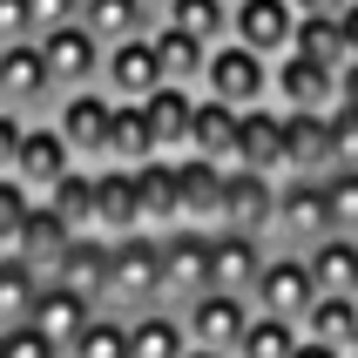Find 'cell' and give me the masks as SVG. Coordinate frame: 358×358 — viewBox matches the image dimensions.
Masks as SVG:
<instances>
[{"mask_svg":"<svg viewBox=\"0 0 358 358\" xmlns=\"http://www.w3.org/2000/svg\"><path fill=\"white\" fill-rule=\"evenodd\" d=\"M318 237H331L324 176H284L278 182V217H271V243L278 250H311Z\"/></svg>","mask_w":358,"mask_h":358,"instance_id":"277c9868","label":"cell"},{"mask_svg":"<svg viewBox=\"0 0 358 358\" xmlns=\"http://www.w3.org/2000/svg\"><path fill=\"white\" fill-rule=\"evenodd\" d=\"M7 41H34V27H27V0H0V48Z\"/></svg>","mask_w":358,"mask_h":358,"instance_id":"ee69618b","label":"cell"},{"mask_svg":"<svg viewBox=\"0 0 358 358\" xmlns=\"http://www.w3.org/2000/svg\"><path fill=\"white\" fill-rule=\"evenodd\" d=\"M101 311H115V318L162 311L156 237H115V243H108V284H101Z\"/></svg>","mask_w":358,"mask_h":358,"instance_id":"6da1fadb","label":"cell"},{"mask_svg":"<svg viewBox=\"0 0 358 358\" xmlns=\"http://www.w3.org/2000/svg\"><path fill=\"white\" fill-rule=\"evenodd\" d=\"M55 284H68V291H81V298H95V304H101V284H108V237L81 230V237L68 243V257H61Z\"/></svg>","mask_w":358,"mask_h":358,"instance_id":"d4e9b609","label":"cell"},{"mask_svg":"<svg viewBox=\"0 0 358 358\" xmlns=\"http://www.w3.org/2000/svg\"><path fill=\"white\" fill-rule=\"evenodd\" d=\"M156 20H169V27H182V34H196L203 48L230 41V0H162Z\"/></svg>","mask_w":358,"mask_h":358,"instance_id":"d6a6232c","label":"cell"},{"mask_svg":"<svg viewBox=\"0 0 358 358\" xmlns=\"http://www.w3.org/2000/svg\"><path fill=\"white\" fill-rule=\"evenodd\" d=\"M68 169H81V162H75V149L61 142V129H55L48 115H34V122H27V136H20V156H14V169H7V176H14L20 189L41 203L61 176H68Z\"/></svg>","mask_w":358,"mask_h":358,"instance_id":"9c48e42d","label":"cell"},{"mask_svg":"<svg viewBox=\"0 0 358 358\" xmlns=\"http://www.w3.org/2000/svg\"><path fill=\"white\" fill-rule=\"evenodd\" d=\"M291 27H298L291 0H230V41H243V48H257L271 61L291 48Z\"/></svg>","mask_w":358,"mask_h":358,"instance_id":"e0dca14e","label":"cell"},{"mask_svg":"<svg viewBox=\"0 0 358 358\" xmlns=\"http://www.w3.org/2000/svg\"><path fill=\"white\" fill-rule=\"evenodd\" d=\"M217 196H223V169L203 156H176V230H217Z\"/></svg>","mask_w":358,"mask_h":358,"instance_id":"ac0fdd59","label":"cell"},{"mask_svg":"<svg viewBox=\"0 0 358 358\" xmlns=\"http://www.w3.org/2000/svg\"><path fill=\"white\" fill-rule=\"evenodd\" d=\"M101 88L115 101H149L162 88V68H156V41L149 34H129L115 48H101Z\"/></svg>","mask_w":358,"mask_h":358,"instance_id":"5bb4252c","label":"cell"},{"mask_svg":"<svg viewBox=\"0 0 358 358\" xmlns=\"http://www.w3.org/2000/svg\"><path fill=\"white\" fill-rule=\"evenodd\" d=\"M81 27L101 41V48H115V41H129V34H149L156 27V14L142 7V0H81Z\"/></svg>","mask_w":358,"mask_h":358,"instance_id":"cb8c5ba5","label":"cell"},{"mask_svg":"<svg viewBox=\"0 0 358 358\" xmlns=\"http://www.w3.org/2000/svg\"><path fill=\"white\" fill-rule=\"evenodd\" d=\"M34 298H41V278L20 257H0V331H14V324L34 318Z\"/></svg>","mask_w":358,"mask_h":358,"instance_id":"d590c367","label":"cell"},{"mask_svg":"<svg viewBox=\"0 0 358 358\" xmlns=\"http://www.w3.org/2000/svg\"><path fill=\"white\" fill-rule=\"evenodd\" d=\"M324 210H331L338 237H358V169H331L324 176Z\"/></svg>","mask_w":358,"mask_h":358,"instance_id":"74e56055","label":"cell"},{"mask_svg":"<svg viewBox=\"0 0 358 358\" xmlns=\"http://www.w3.org/2000/svg\"><path fill=\"white\" fill-rule=\"evenodd\" d=\"M182 318V331H189V345H203V352H237V338H243V324L257 318V304L250 298H237V291H217V284H210V291H203V298H189L176 311Z\"/></svg>","mask_w":358,"mask_h":358,"instance_id":"8992f818","label":"cell"},{"mask_svg":"<svg viewBox=\"0 0 358 358\" xmlns=\"http://www.w3.org/2000/svg\"><path fill=\"white\" fill-rule=\"evenodd\" d=\"M41 61H48V81H55V95H75V88H101V41L68 20L55 34H41Z\"/></svg>","mask_w":358,"mask_h":358,"instance_id":"30bf717a","label":"cell"},{"mask_svg":"<svg viewBox=\"0 0 358 358\" xmlns=\"http://www.w3.org/2000/svg\"><path fill=\"white\" fill-rule=\"evenodd\" d=\"M136 176H142V230L149 237L176 230V162L156 156V162H142Z\"/></svg>","mask_w":358,"mask_h":358,"instance_id":"f546056e","label":"cell"},{"mask_svg":"<svg viewBox=\"0 0 358 358\" xmlns=\"http://www.w3.org/2000/svg\"><path fill=\"white\" fill-rule=\"evenodd\" d=\"M237 129H243V115L230 108V101L196 95V129H189V156H203V162H217V169H230V162H237Z\"/></svg>","mask_w":358,"mask_h":358,"instance_id":"603a6c76","label":"cell"},{"mask_svg":"<svg viewBox=\"0 0 358 358\" xmlns=\"http://www.w3.org/2000/svg\"><path fill=\"white\" fill-rule=\"evenodd\" d=\"M48 122H55V129H61V142L75 149V162H88V169H95V162L108 156V122H115V95H108V88H75V95H55Z\"/></svg>","mask_w":358,"mask_h":358,"instance_id":"3957f363","label":"cell"},{"mask_svg":"<svg viewBox=\"0 0 358 358\" xmlns=\"http://www.w3.org/2000/svg\"><path fill=\"white\" fill-rule=\"evenodd\" d=\"M271 217H278V176H257V169H223L217 230H243V237H264V243H271Z\"/></svg>","mask_w":358,"mask_h":358,"instance_id":"ba28073f","label":"cell"},{"mask_svg":"<svg viewBox=\"0 0 358 358\" xmlns=\"http://www.w3.org/2000/svg\"><path fill=\"white\" fill-rule=\"evenodd\" d=\"M196 95L210 101H230V108H264L271 101V55H257V48H243V41H217L210 55H203V81Z\"/></svg>","mask_w":358,"mask_h":358,"instance_id":"7a4b0ae2","label":"cell"},{"mask_svg":"<svg viewBox=\"0 0 358 358\" xmlns=\"http://www.w3.org/2000/svg\"><path fill=\"white\" fill-rule=\"evenodd\" d=\"M0 358H7V338H0Z\"/></svg>","mask_w":358,"mask_h":358,"instance_id":"f5cc1de1","label":"cell"},{"mask_svg":"<svg viewBox=\"0 0 358 358\" xmlns=\"http://www.w3.org/2000/svg\"><path fill=\"white\" fill-rule=\"evenodd\" d=\"M101 162H122V169L156 162V136H149L142 101H115V122H108V156H101Z\"/></svg>","mask_w":358,"mask_h":358,"instance_id":"83f0119b","label":"cell"},{"mask_svg":"<svg viewBox=\"0 0 358 358\" xmlns=\"http://www.w3.org/2000/svg\"><path fill=\"white\" fill-rule=\"evenodd\" d=\"M27 122H34V115H20V108H0V176L14 169V156H20V136H27Z\"/></svg>","mask_w":358,"mask_h":358,"instance_id":"b9f144b4","label":"cell"},{"mask_svg":"<svg viewBox=\"0 0 358 358\" xmlns=\"http://www.w3.org/2000/svg\"><path fill=\"white\" fill-rule=\"evenodd\" d=\"M75 14H81V0H27V27H34V41L55 34V27H68Z\"/></svg>","mask_w":358,"mask_h":358,"instance_id":"60d3db41","label":"cell"},{"mask_svg":"<svg viewBox=\"0 0 358 358\" xmlns=\"http://www.w3.org/2000/svg\"><path fill=\"white\" fill-rule=\"evenodd\" d=\"M311 298H318V278H311V257L304 250H278L271 243V257H264L257 271V311H271V318H291L298 324L304 311H311Z\"/></svg>","mask_w":358,"mask_h":358,"instance_id":"52a82bcc","label":"cell"},{"mask_svg":"<svg viewBox=\"0 0 358 358\" xmlns=\"http://www.w3.org/2000/svg\"><path fill=\"white\" fill-rule=\"evenodd\" d=\"M291 358H345V352H338V345H318V338H298V352H291Z\"/></svg>","mask_w":358,"mask_h":358,"instance_id":"7dc6e473","label":"cell"},{"mask_svg":"<svg viewBox=\"0 0 358 358\" xmlns=\"http://www.w3.org/2000/svg\"><path fill=\"white\" fill-rule=\"evenodd\" d=\"M291 7H298V14H338L345 0H291Z\"/></svg>","mask_w":358,"mask_h":358,"instance_id":"c3c4849f","label":"cell"},{"mask_svg":"<svg viewBox=\"0 0 358 358\" xmlns=\"http://www.w3.org/2000/svg\"><path fill=\"white\" fill-rule=\"evenodd\" d=\"M95 237H149L142 230V176L122 162H95Z\"/></svg>","mask_w":358,"mask_h":358,"instance_id":"8fae6325","label":"cell"},{"mask_svg":"<svg viewBox=\"0 0 358 358\" xmlns=\"http://www.w3.org/2000/svg\"><path fill=\"white\" fill-rule=\"evenodd\" d=\"M27 210H34V196H27L14 176H0V257H14L20 230H27Z\"/></svg>","mask_w":358,"mask_h":358,"instance_id":"f35d334b","label":"cell"},{"mask_svg":"<svg viewBox=\"0 0 358 358\" xmlns=\"http://www.w3.org/2000/svg\"><path fill=\"white\" fill-rule=\"evenodd\" d=\"M345 358H358V331H352V345H345Z\"/></svg>","mask_w":358,"mask_h":358,"instance_id":"f907efd6","label":"cell"},{"mask_svg":"<svg viewBox=\"0 0 358 358\" xmlns=\"http://www.w3.org/2000/svg\"><path fill=\"white\" fill-rule=\"evenodd\" d=\"M298 331L304 338H318V345H352V331H358V298H338V291H318L311 298V311L298 318Z\"/></svg>","mask_w":358,"mask_h":358,"instance_id":"4dcf8cb0","label":"cell"},{"mask_svg":"<svg viewBox=\"0 0 358 358\" xmlns=\"http://www.w3.org/2000/svg\"><path fill=\"white\" fill-rule=\"evenodd\" d=\"M284 55H304V61H324V68H345L352 48H345V20L338 14H298L291 27V48Z\"/></svg>","mask_w":358,"mask_h":358,"instance_id":"f1b7e54d","label":"cell"},{"mask_svg":"<svg viewBox=\"0 0 358 358\" xmlns=\"http://www.w3.org/2000/svg\"><path fill=\"white\" fill-rule=\"evenodd\" d=\"M95 311H101L95 298H81V291H68V284L41 278V298H34V318H27V324H34L41 338L68 358V352H75V338L88 331V318H95Z\"/></svg>","mask_w":358,"mask_h":358,"instance_id":"9a60e30c","label":"cell"},{"mask_svg":"<svg viewBox=\"0 0 358 358\" xmlns=\"http://www.w3.org/2000/svg\"><path fill=\"white\" fill-rule=\"evenodd\" d=\"M271 101H278V108L331 115V108H338V68L304 61V55H278V61H271Z\"/></svg>","mask_w":358,"mask_h":358,"instance_id":"7c38bea8","label":"cell"},{"mask_svg":"<svg viewBox=\"0 0 358 358\" xmlns=\"http://www.w3.org/2000/svg\"><path fill=\"white\" fill-rule=\"evenodd\" d=\"M324 129H331V169H358V108L338 101L324 115Z\"/></svg>","mask_w":358,"mask_h":358,"instance_id":"ab89813d","label":"cell"},{"mask_svg":"<svg viewBox=\"0 0 358 358\" xmlns=\"http://www.w3.org/2000/svg\"><path fill=\"white\" fill-rule=\"evenodd\" d=\"M338 101H352V108H358V55L338 68Z\"/></svg>","mask_w":358,"mask_h":358,"instance_id":"f6af8a7d","label":"cell"},{"mask_svg":"<svg viewBox=\"0 0 358 358\" xmlns=\"http://www.w3.org/2000/svg\"><path fill=\"white\" fill-rule=\"evenodd\" d=\"M311 278H318V291H338V298H358V237H318L311 250Z\"/></svg>","mask_w":358,"mask_h":358,"instance_id":"4316f807","label":"cell"},{"mask_svg":"<svg viewBox=\"0 0 358 358\" xmlns=\"http://www.w3.org/2000/svg\"><path fill=\"white\" fill-rule=\"evenodd\" d=\"M156 264H162V311H182L189 298L210 291V237L203 230H162Z\"/></svg>","mask_w":358,"mask_h":358,"instance_id":"5b68a950","label":"cell"},{"mask_svg":"<svg viewBox=\"0 0 358 358\" xmlns=\"http://www.w3.org/2000/svg\"><path fill=\"white\" fill-rule=\"evenodd\" d=\"M189 352V331H182L176 311H142L129 318V358H182Z\"/></svg>","mask_w":358,"mask_h":358,"instance_id":"1f68e13d","label":"cell"},{"mask_svg":"<svg viewBox=\"0 0 358 358\" xmlns=\"http://www.w3.org/2000/svg\"><path fill=\"white\" fill-rule=\"evenodd\" d=\"M41 203H48V210H55L75 237H81V230H95V169H88V162H81V169H68V176H61Z\"/></svg>","mask_w":358,"mask_h":358,"instance_id":"836d02e7","label":"cell"},{"mask_svg":"<svg viewBox=\"0 0 358 358\" xmlns=\"http://www.w3.org/2000/svg\"><path fill=\"white\" fill-rule=\"evenodd\" d=\"M142 115H149V136H156V156H189V129H196V88H176V81H162L156 95L142 101Z\"/></svg>","mask_w":358,"mask_h":358,"instance_id":"ffe728a7","label":"cell"},{"mask_svg":"<svg viewBox=\"0 0 358 358\" xmlns=\"http://www.w3.org/2000/svg\"><path fill=\"white\" fill-rule=\"evenodd\" d=\"M0 338H7V358H61L55 345L34 331V324H14V331H0Z\"/></svg>","mask_w":358,"mask_h":358,"instance_id":"7bdbcfd3","label":"cell"},{"mask_svg":"<svg viewBox=\"0 0 358 358\" xmlns=\"http://www.w3.org/2000/svg\"><path fill=\"white\" fill-rule=\"evenodd\" d=\"M338 20H345V48L358 55V0H345V7H338Z\"/></svg>","mask_w":358,"mask_h":358,"instance_id":"bcb514c9","label":"cell"},{"mask_svg":"<svg viewBox=\"0 0 358 358\" xmlns=\"http://www.w3.org/2000/svg\"><path fill=\"white\" fill-rule=\"evenodd\" d=\"M0 108H20V115L55 108V81H48L41 41H7L0 48Z\"/></svg>","mask_w":358,"mask_h":358,"instance_id":"4fadbf2b","label":"cell"},{"mask_svg":"<svg viewBox=\"0 0 358 358\" xmlns=\"http://www.w3.org/2000/svg\"><path fill=\"white\" fill-rule=\"evenodd\" d=\"M68 243H75V230H68L48 203H34V210H27V230H20V243H14V257L27 264L34 278H55L61 257H68Z\"/></svg>","mask_w":358,"mask_h":358,"instance_id":"7402d4cb","label":"cell"},{"mask_svg":"<svg viewBox=\"0 0 358 358\" xmlns=\"http://www.w3.org/2000/svg\"><path fill=\"white\" fill-rule=\"evenodd\" d=\"M298 338H304V331L291 318L257 311V318L243 324V338H237V352H230V358H291V352H298Z\"/></svg>","mask_w":358,"mask_h":358,"instance_id":"e575fe53","label":"cell"},{"mask_svg":"<svg viewBox=\"0 0 358 358\" xmlns=\"http://www.w3.org/2000/svg\"><path fill=\"white\" fill-rule=\"evenodd\" d=\"M149 41H156V68H162V81H176V88H196L203 81V48L196 34H182V27H169V20H156L149 27Z\"/></svg>","mask_w":358,"mask_h":358,"instance_id":"484cf974","label":"cell"},{"mask_svg":"<svg viewBox=\"0 0 358 358\" xmlns=\"http://www.w3.org/2000/svg\"><path fill=\"white\" fill-rule=\"evenodd\" d=\"M142 7H149V14H156V7H162V0H142Z\"/></svg>","mask_w":358,"mask_h":358,"instance_id":"816d5d0a","label":"cell"},{"mask_svg":"<svg viewBox=\"0 0 358 358\" xmlns=\"http://www.w3.org/2000/svg\"><path fill=\"white\" fill-rule=\"evenodd\" d=\"M68 358H129V318H115V311H95L88 318V331L75 338V352Z\"/></svg>","mask_w":358,"mask_h":358,"instance_id":"8d00e7d4","label":"cell"},{"mask_svg":"<svg viewBox=\"0 0 358 358\" xmlns=\"http://www.w3.org/2000/svg\"><path fill=\"white\" fill-rule=\"evenodd\" d=\"M230 169H257V176H278V182H284V108H278V101L243 108L237 162H230Z\"/></svg>","mask_w":358,"mask_h":358,"instance_id":"d6986e66","label":"cell"},{"mask_svg":"<svg viewBox=\"0 0 358 358\" xmlns=\"http://www.w3.org/2000/svg\"><path fill=\"white\" fill-rule=\"evenodd\" d=\"M182 358H223V352H203V345H189V352H182Z\"/></svg>","mask_w":358,"mask_h":358,"instance_id":"681fc988","label":"cell"},{"mask_svg":"<svg viewBox=\"0 0 358 358\" xmlns=\"http://www.w3.org/2000/svg\"><path fill=\"white\" fill-rule=\"evenodd\" d=\"M264 257H271V243H264V237H243V230H210V284H217V291L257 298Z\"/></svg>","mask_w":358,"mask_h":358,"instance_id":"2e32d148","label":"cell"},{"mask_svg":"<svg viewBox=\"0 0 358 358\" xmlns=\"http://www.w3.org/2000/svg\"><path fill=\"white\" fill-rule=\"evenodd\" d=\"M284 176H331V129L311 108H284Z\"/></svg>","mask_w":358,"mask_h":358,"instance_id":"44dd1931","label":"cell"}]
</instances>
